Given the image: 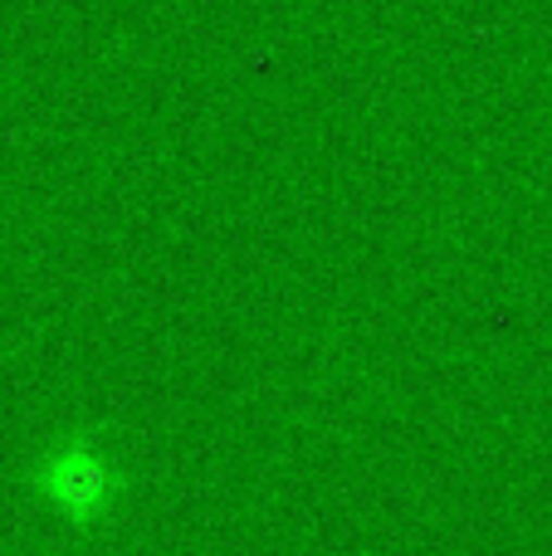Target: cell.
Masks as SVG:
<instances>
[{
    "mask_svg": "<svg viewBox=\"0 0 552 556\" xmlns=\"http://www.w3.org/2000/svg\"><path fill=\"white\" fill-rule=\"evenodd\" d=\"M29 498L54 528L93 532L123 508V464L93 434H64L35 454Z\"/></svg>",
    "mask_w": 552,
    "mask_h": 556,
    "instance_id": "obj_1",
    "label": "cell"
}]
</instances>
